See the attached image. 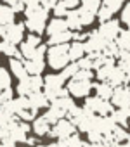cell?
Here are the masks:
<instances>
[{"label":"cell","instance_id":"1","mask_svg":"<svg viewBox=\"0 0 130 147\" xmlns=\"http://www.w3.org/2000/svg\"><path fill=\"white\" fill-rule=\"evenodd\" d=\"M24 26L26 30H30V33H37L42 35L47 28V19H49V9H45L42 4L37 5H28L24 9Z\"/></svg>","mask_w":130,"mask_h":147},{"label":"cell","instance_id":"2","mask_svg":"<svg viewBox=\"0 0 130 147\" xmlns=\"http://www.w3.org/2000/svg\"><path fill=\"white\" fill-rule=\"evenodd\" d=\"M45 62L54 71H62L66 66H70V43H59V45H49L45 52Z\"/></svg>","mask_w":130,"mask_h":147},{"label":"cell","instance_id":"3","mask_svg":"<svg viewBox=\"0 0 130 147\" xmlns=\"http://www.w3.org/2000/svg\"><path fill=\"white\" fill-rule=\"evenodd\" d=\"M83 107H85L87 111L94 113L95 116H111L113 111H114V107H113V104H111L109 100H104V99H101V97H97V95L87 97Z\"/></svg>","mask_w":130,"mask_h":147},{"label":"cell","instance_id":"4","mask_svg":"<svg viewBox=\"0 0 130 147\" xmlns=\"http://www.w3.org/2000/svg\"><path fill=\"white\" fill-rule=\"evenodd\" d=\"M83 43H85V50H87V54H89L90 57L101 55V54L104 52L106 45H108V42L101 36V33H99L97 30L92 31V33H89V35H87V40H85Z\"/></svg>","mask_w":130,"mask_h":147},{"label":"cell","instance_id":"5","mask_svg":"<svg viewBox=\"0 0 130 147\" xmlns=\"http://www.w3.org/2000/svg\"><path fill=\"white\" fill-rule=\"evenodd\" d=\"M77 131H78V130H77L75 123H73L70 118H62V119H59L56 125H52L50 135L56 137V138H59V140H64V138L73 137Z\"/></svg>","mask_w":130,"mask_h":147},{"label":"cell","instance_id":"6","mask_svg":"<svg viewBox=\"0 0 130 147\" xmlns=\"http://www.w3.org/2000/svg\"><path fill=\"white\" fill-rule=\"evenodd\" d=\"M94 88L92 82H80V80H70L68 85H66V90H68V95L73 97V99H82V97H87L90 94V90Z\"/></svg>","mask_w":130,"mask_h":147},{"label":"cell","instance_id":"7","mask_svg":"<svg viewBox=\"0 0 130 147\" xmlns=\"http://www.w3.org/2000/svg\"><path fill=\"white\" fill-rule=\"evenodd\" d=\"M109 102H111L113 107H116V109L130 107V87H128V85L114 87V92H113V97H111Z\"/></svg>","mask_w":130,"mask_h":147},{"label":"cell","instance_id":"8","mask_svg":"<svg viewBox=\"0 0 130 147\" xmlns=\"http://www.w3.org/2000/svg\"><path fill=\"white\" fill-rule=\"evenodd\" d=\"M24 30H26V26H24L23 23H12V24L5 26L4 40H5V42H11V43H14V45L21 43V42H24V38H26Z\"/></svg>","mask_w":130,"mask_h":147},{"label":"cell","instance_id":"9","mask_svg":"<svg viewBox=\"0 0 130 147\" xmlns=\"http://www.w3.org/2000/svg\"><path fill=\"white\" fill-rule=\"evenodd\" d=\"M97 31H99V33H101V36L109 43V42H114V40L118 38V35H120L121 28H120V23H118V21L109 19V21H106V23H101V26H99V30H97Z\"/></svg>","mask_w":130,"mask_h":147},{"label":"cell","instance_id":"10","mask_svg":"<svg viewBox=\"0 0 130 147\" xmlns=\"http://www.w3.org/2000/svg\"><path fill=\"white\" fill-rule=\"evenodd\" d=\"M45 66H47L45 57H33V59L24 61V67H26V73L30 76H40L45 69Z\"/></svg>","mask_w":130,"mask_h":147},{"label":"cell","instance_id":"11","mask_svg":"<svg viewBox=\"0 0 130 147\" xmlns=\"http://www.w3.org/2000/svg\"><path fill=\"white\" fill-rule=\"evenodd\" d=\"M68 23L64 18H54L47 23V28H45V33L47 36H54V35H59V33H64L68 31Z\"/></svg>","mask_w":130,"mask_h":147},{"label":"cell","instance_id":"12","mask_svg":"<svg viewBox=\"0 0 130 147\" xmlns=\"http://www.w3.org/2000/svg\"><path fill=\"white\" fill-rule=\"evenodd\" d=\"M31 130H33V133H37L38 137H45V135H50L52 125L47 121L45 116H38V118L33 119V123H31Z\"/></svg>","mask_w":130,"mask_h":147},{"label":"cell","instance_id":"13","mask_svg":"<svg viewBox=\"0 0 130 147\" xmlns=\"http://www.w3.org/2000/svg\"><path fill=\"white\" fill-rule=\"evenodd\" d=\"M11 71H12V75H14V78H18V82H21V80H24V78H28L30 75L26 73V67H24V59H21V57H11Z\"/></svg>","mask_w":130,"mask_h":147},{"label":"cell","instance_id":"14","mask_svg":"<svg viewBox=\"0 0 130 147\" xmlns=\"http://www.w3.org/2000/svg\"><path fill=\"white\" fill-rule=\"evenodd\" d=\"M85 55H87L85 43L80 42V40H73V42L70 43V59H71V62H78V61H82Z\"/></svg>","mask_w":130,"mask_h":147},{"label":"cell","instance_id":"15","mask_svg":"<svg viewBox=\"0 0 130 147\" xmlns=\"http://www.w3.org/2000/svg\"><path fill=\"white\" fill-rule=\"evenodd\" d=\"M14 19H16L14 9L7 4H0V26H9V24L16 23Z\"/></svg>","mask_w":130,"mask_h":147},{"label":"cell","instance_id":"16","mask_svg":"<svg viewBox=\"0 0 130 147\" xmlns=\"http://www.w3.org/2000/svg\"><path fill=\"white\" fill-rule=\"evenodd\" d=\"M111 118L114 119V123L118 126H123L127 128L128 126V121H130V107H125V109H114Z\"/></svg>","mask_w":130,"mask_h":147},{"label":"cell","instance_id":"17","mask_svg":"<svg viewBox=\"0 0 130 147\" xmlns=\"http://www.w3.org/2000/svg\"><path fill=\"white\" fill-rule=\"evenodd\" d=\"M94 90H95V95H97V97H101V99H104V100H111L113 92H114V87L109 85V83H106V82H99V83L94 87Z\"/></svg>","mask_w":130,"mask_h":147},{"label":"cell","instance_id":"18","mask_svg":"<svg viewBox=\"0 0 130 147\" xmlns=\"http://www.w3.org/2000/svg\"><path fill=\"white\" fill-rule=\"evenodd\" d=\"M57 147H90V144H89V142H85V140H82V138H80V135H78V133H75V135H73V137H70V138L59 140Z\"/></svg>","mask_w":130,"mask_h":147},{"label":"cell","instance_id":"19","mask_svg":"<svg viewBox=\"0 0 130 147\" xmlns=\"http://www.w3.org/2000/svg\"><path fill=\"white\" fill-rule=\"evenodd\" d=\"M28 99H30L31 106L37 107V109H43V107H47V106L50 104V100L47 99V95H45L43 92H35V94H31Z\"/></svg>","mask_w":130,"mask_h":147},{"label":"cell","instance_id":"20","mask_svg":"<svg viewBox=\"0 0 130 147\" xmlns=\"http://www.w3.org/2000/svg\"><path fill=\"white\" fill-rule=\"evenodd\" d=\"M114 43L118 45V49L121 52H128L130 50V30H121L118 38L114 40Z\"/></svg>","mask_w":130,"mask_h":147},{"label":"cell","instance_id":"21","mask_svg":"<svg viewBox=\"0 0 130 147\" xmlns=\"http://www.w3.org/2000/svg\"><path fill=\"white\" fill-rule=\"evenodd\" d=\"M77 16H78V21H80V26L82 28H85V26H90L94 21H95V14H92V12H89V11H85V9H82V7H78L77 9Z\"/></svg>","mask_w":130,"mask_h":147},{"label":"cell","instance_id":"22","mask_svg":"<svg viewBox=\"0 0 130 147\" xmlns=\"http://www.w3.org/2000/svg\"><path fill=\"white\" fill-rule=\"evenodd\" d=\"M0 52L5 54V55H9V57H21V55H19V49H18L14 43L5 42V40H0ZM21 59H23V57H21Z\"/></svg>","mask_w":130,"mask_h":147},{"label":"cell","instance_id":"23","mask_svg":"<svg viewBox=\"0 0 130 147\" xmlns=\"http://www.w3.org/2000/svg\"><path fill=\"white\" fill-rule=\"evenodd\" d=\"M101 5H102V0H82V4H80L82 9H85L95 16H97V11L101 9Z\"/></svg>","mask_w":130,"mask_h":147},{"label":"cell","instance_id":"24","mask_svg":"<svg viewBox=\"0 0 130 147\" xmlns=\"http://www.w3.org/2000/svg\"><path fill=\"white\" fill-rule=\"evenodd\" d=\"M11 83H12V76H11V73H9L4 66H0V88H2V90L11 88Z\"/></svg>","mask_w":130,"mask_h":147},{"label":"cell","instance_id":"25","mask_svg":"<svg viewBox=\"0 0 130 147\" xmlns=\"http://www.w3.org/2000/svg\"><path fill=\"white\" fill-rule=\"evenodd\" d=\"M123 4H125V0H102V5H106L113 14L116 11H120L123 7Z\"/></svg>","mask_w":130,"mask_h":147},{"label":"cell","instance_id":"26","mask_svg":"<svg viewBox=\"0 0 130 147\" xmlns=\"http://www.w3.org/2000/svg\"><path fill=\"white\" fill-rule=\"evenodd\" d=\"M111 16H113V12L106 7V5H101V9L97 11V19L101 21V23H106V21H109L111 19Z\"/></svg>","mask_w":130,"mask_h":147},{"label":"cell","instance_id":"27","mask_svg":"<svg viewBox=\"0 0 130 147\" xmlns=\"http://www.w3.org/2000/svg\"><path fill=\"white\" fill-rule=\"evenodd\" d=\"M121 23L130 30V2H127L121 9Z\"/></svg>","mask_w":130,"mask_h":147},{"label":"cell","instance_id":"28","mask_svg":"<svg viewBox=\"0 0 130 147\" xmlns=\"http://www.w3.org/2000/svg\"><path fill=\"white\" fill-rule=\"evenodd\" d=\"M24 42H28V43H30V45H33V47H40V45H43V43H42L40 35H37V33H30V35H26Z\"/></svg>","mask_w":130,"mask_h":147},{"label":"cell","instance_id":"29","mask_svg":"<svg viewBox=\"0 0 130 147\" xmlns=\"http://www.w3.org/2000/svg\"><path fill=\"white\" fill-rule=\"evenodd\" d=\"M61 4L66 7L68 11H75V9H78V7H80L82 0H61Z\"/></svg>","mask_w":130,"mask_h":147},{"label":"cell","instance_id":"30","mask_svg":"<svg viewBox=\"0 0 130 147\" xmlns=\"http://www.w3.org/2000/svg\"><path fill=\"white\" fill-rule=\"evenodd\" d=\"M21 2L28 7V5H37V4H40V0H21Z\"/></svg>","mask_w":130,"mask_h":147},{"label":"cell","instance_id":"31","mask_svg":"<svg viewBox=\"0 0 130 147\" xmlns=\"http://www.w3.org/2000/svg\"><path fill=\"white\" fill-rule=\"evenodd\" d=\"M35 147H57V144H42V145H35Z\"/></svg>","mask_w":130,"mask_h":147},{"label":"cell","instance_id":"32","mask_svg":"<svg viewBox=\"0 0 130 147\" xmlns=\"http://www.w3.org/2000/svg\"><path fill=\"white\" fill-rule=\"evenodd\" d=\"M127 85H128V87H130V76H128V80H127Z\"/></svg>","mask_w":130,"mask_h":147},{"label":"cell","instance_id":"33","mask_svg":"<svg viewBox=\"0 0 130 147\" xmlns=\"http://www.w3.org/2000/svg\"><path fill=\"white\" fill-rule=\"evenodd\" d=\"M128 126H130V121H128Z\"/></svg>","mask_w":130,"mask_h":147}]
</instances>
